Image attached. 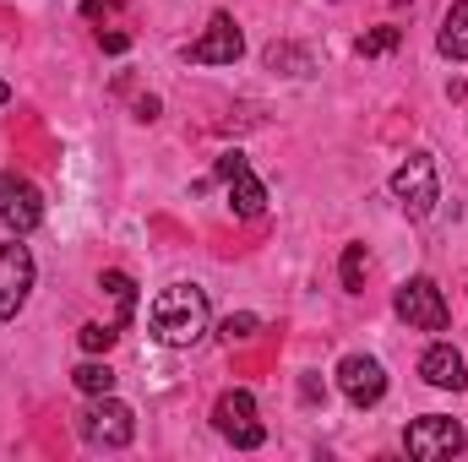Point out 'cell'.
<instances>
[{
  "instance_id": "6da1fadb",
  "label": "cell",
  "mask_w": 468,
  "mask_h": 462,
  "mask_svg": "<svg viewBox=\"0 0 468 462\" xmlns=\"http://www.w3.org/2000/svg\"><path fill=\"white\" fill-rule=\"evenodd\" d=\"M147 327H153L158 343H169V348L202 343V338H207V294H202L197 283H169V289L153 299Z\"/></svg>"
},
{
  "instance_id": "7a4b0ae2",
  "label": "cell",
  "mask_w": 468,
  "mask_h": 462,
  "mask_svg": "<svg viewBox=\"0 0 468 462\" xmlns=\"http://www.w3.org/2000/svg\"><path fill=\"white\" fill-rule=\"evenodd\" d=\"M77 436L93 446V452H120V446H131V436H136V414L120 403V397H93L82 414H77Z\"/></svg>"
},
{
  "instance_id": "3957f363",
  "label": "cell",
  "mask_w": 468,
  "mask_h": 462,
  "mask_svg": "<svg viewBox=\"0 0 468 462\" xmlns=\"http://www.w3.org/2000/svg\"><path fill=\"white\" fill-rule=\"evenodd\" d=\"M392 196H398V207L420 224V218H431L436 213V202H441V185H436V158L431 152H409L398 169H392Z\"/></svg>"
},
{
  "instance_id": "277c9868",
  "label": "cell",
  "mask_w": 468,
  "mask_h": 462,
  "mask_svg": "<svg viewBox=\"0 0 468 462\" xmlns=\"http://www.w3.org/2000/svg\"><path fill=\"white\" fill-rule=\"evenodd\" d=\"M463 446H468L463 425L447 419V414H425V419H414L403 430V452L414 462H447V457H458Z\"/></svg>"
},
{
  "instance_id": "5b68a950",
  "label": "cell",
  "mask_w": 468,
  "mask_h": 462,
  "mask_svg": "<svg viewBox=\"0 0 468 462\" xmlns=\"http://www.w3.org/2000/svg\"><path fill=\"white\" fill-rule=\"evenodd\" d=\"M392 310H398L409 327H420V332H447V321H452V310H447V299H441V289H436L431 278H409V283H398Z\"/></svg>"
},
{
  "instance_id": "8992f818",
  "label": "cell",
  "mask_w": 468,
  "mask_h": 462,
  "mask_svg": "<svg viewBox=\"0 0 468 462\" xmlns=\"http://www.w3.org/2000/svg\"><path fill=\"white\" fill-rule=\"evenodd\" d=\"M0 224L16 234V239L44 224V196H38V185H33L27 174H16V169H0Z\"/></svg>"
},
{
  "instance_id": "52a82bcc",
  "label": "cell",
  "mask_w": 468,
  "mask_h": 462,
  "mask_svg": "<svg viewBox=\"0 0 468 462\" xmlns=\"http://www.w3.org/2000/svg\"><path fill=\"white\" fill-rule=\"evenodd\" d=\"M213 425H218V436L234 441L239 452H256V446L267 441V430L256 425V397H250V392H239V386L224 392V397L213 403Z\"/></svg>"
},
{
  "instance_id": "ba28073f",
  "label": "cell",
  "mask_w": 468,
  "mask_h": 462,
  "mask_svg": "<svg viewBox=\"0 0 468 462\" xmlns=\"http://www.w3.org/2000/svg\"><path fill=\"white\" fill-rule=\"evenodd\" d=\"M33 294V250L27 245H0V321H16V310Z\"/></svg>"
},
{
  "instance_id": "9c48e42d",
  "label": "cell",
  "mask_w": 468,
  "mask_h": 462,
  "mask_svg": "<svg viewBox=\"0 0 468 462\" xmlns=\"http://www.w3.org/2000/svg\"><path fill=\"white\" fill-rule=\"evenodd\" d=\"M218 180L229 185V207L239 218H261V213H267V185L250 174L245 152H224V158H218Z\"/></svg>"
},
{
  "instance_id": "30bf717a",
  "label": "cell",
  "mask_w": 468,
  "mask_h": 462,
  "mask_svg": "<svg viewBox=\"0 0 468 462\" xmlns=\"http://www.w3.org/2000/svg\"><path fill=\"white\" fill-rule=\"evenodd\" d=\"M239 49H245V38H239L234 16H229V11H213L207 33L186 49V60H191V66H234V60H239Z\"/></svg>"
},
{
  "instance_id": "8fae6325",
  "label": "cell",
  "mask_w": 468,
  "mask_h": 462,
  "mask_svg": "<svg viewBox=\"0 0 468 462\" xmlns=\"http://www.w3.org/2000/svg\"><path fill=\"white\" fill-rule=\"evenodd\" d=\"M338 386H344V397H349L354 408H376V403L387 397V370H381V359H370V353H349V359L338 364Z\"/></svg>"
},
{
  "instance_id": "7c38bea8",
  "label": "cell",
  "mask_w": 468,
  "mask_h": 462,
  "mask_svg": "<svg viewBox=\"0 0 468 462\" xmlns=\"http://www.w3.org/2000/svg\"><path fill=\"white\" fill-rule=\"evenodd\" d=\"M420 375H425L431 386H441V392H463L468 386V364H463V353H458L452 343H431L425 348Z\"/></svg>"
},
{
  "instance_id": "4fadbf2b",
  "label": "cell",
  "mask_w": 468,
  "mask_h": 462,
  "mask_svg": "<svg viewBox=\"0 0 468 462\" xmlns=\"http://www.w3.org/2000/svg\"><path fill=\"white\" fill-rule=\"evenodd\" d=\"M436 49L447 60H468V0H452L447 16H441V33H436Z\"/></svg>"
},
{
  "instance_id": "5bb4252c",
  "label": "cell",
  "mask_w": 468,
  "mask_h": 462,
  "mask_svg": "<svg viewBox=\"0 0 468 462\" xmlns=\"http://www.w3.org/2000/svg\"><path fill=\"white\" fill-rule=\"evenodd\" d=\"M99 289H104V294H110V299H115V305H120L115 327H125V321H131V310H136V283H131V278H125L120 267H110V272L99 278Z\"/></svg>"
},
{
  "instance_id": "9a60e30c",
  "label": "cell",
  "mask_w": 468,
  "mask_h": 462,
  "mask_svg": "<svg viewBox=\"0 0 468 462\" xmlns=\"http://www.w3.org/2000/svg\"><path fill=\"white\" fill-rule=\"evenodd\" d=\"M71 381H77V392H88V397H104V392H115V370H110V364H99V359L77 364V370H71Z\"/></svg>"
},
{
  "instance_id": "2e32d148",
  "label": "cell",
  "mask_w": 468,
  "mask_h": 462,
  "mask_svg": "<svg viewBox=\"0 0 468 462\" xmlns=\"http://www.w3.org/2000/svg\"><path fill=\"white\" fill-rule=\"evenodd\" d=\"M365 267H370V256H365V245H344V261H338V278H344V289L359 294L365 289Z\"/></svg>"
},
{
  "instance_id": "e0dca14e",
  "label": "cell",
  "mask_w": 468,
  "mask_h": 462,
  "mask_svg": "<svg viewBox=\"0 0 468 462\" xmlns=\"http://www.w3.org/2000/svg\"><path fill=\"white\" fill-rule=\"evenodd\" d=\"M398 38H403V27H376V33H365L354 49H359L365 60H376V55H392V49H398Z\"/></svg>"
},
{
  "instance_id": "ac0fdd59",
  "label": "cell",
  "mask_w": 468,
  "mask_h": 462,
  "mask_svg": "<svg viewBox=\"0 0 468 462\" xmlns=\"http://www.w3.org/2000/svg\"><path fill=\"white\" fill-rule=\"evenodd\" d=\"M77 338H82V348H88V353H110V343L120 338V327H104V321H88V327H82Z\"/></svg>"
},
{
  "instance_id": "d6986e66",
  "label": "cell",
  "mask_w": 468,
  "mask_h": 462,
  "mask_svg": "<svg viewBox=\"0 0 468 462\" xmlns=\"http://www.w3.org/2000/svg\"><path fill=\"white\" fill-rule=\"evenodd\" d=\"M256 327H261V321L239 310V316H229V321H224V343H250V338H256Z\"/></svg>"
},
{
  "instance_id": "ffe728a7",
  "label": "cell",
  "mask_w": 468,
  "mask_h": 462,
  "mask_svg": "<svg viewBox=\"0 0 468 462\" xmlns=\"http://www.w3.org/2000/svg\"><path fill=\"white\" fill-rule=\"evenodd\" d=\"M267 66H272V71H278V66H300V71H305V55L289 49V44H272V49H267Z\"/></svg>"
},
{
  "instance_id": "44dd1931",
  "label": "cell",
  "mask_w": 468,
  "mask_h": 462,
  "mask_svg": "<svg viewBox=\"0 0 468 462\" xmlns=\"http://www.w3.org/2000/svg\"><path fill=\"white\" fill-rule=\"evenodd\" d=\"M300 397H305V403H316V397H322V381H316V375H305V381H300Z\"/></svg>"
},
{
  "instance_id": "7402d4cb",
  "label": "cell",
  "mask_w": 468,
  "mask_h": 462,
  "mask_svg": "<svg viewBox=\"0 0 468 462\" xmlns=\"http://www.w3.org/2000/svg\"><path fill=\"white\" fill-rule=\"evenodd\" d=\"M99 44H104L110 55H120V49H125V33H99Z\"/></svg>"
},
{
  "instance_id": "603a6c76",
  "label": "cell",
  "mask_w": 468,
  "mask_h": 462,
  "mask_svg": "<svg viewBox=\"0 0 468 462\" xmlns=\"http://www.w3.org/2000/svg\"><path fill=\"white\" fill-rule=\"evenodd\" d=\"M5 99H11V88H5V77H0V104H5Z\"/></svg>"
}]
</instances>
